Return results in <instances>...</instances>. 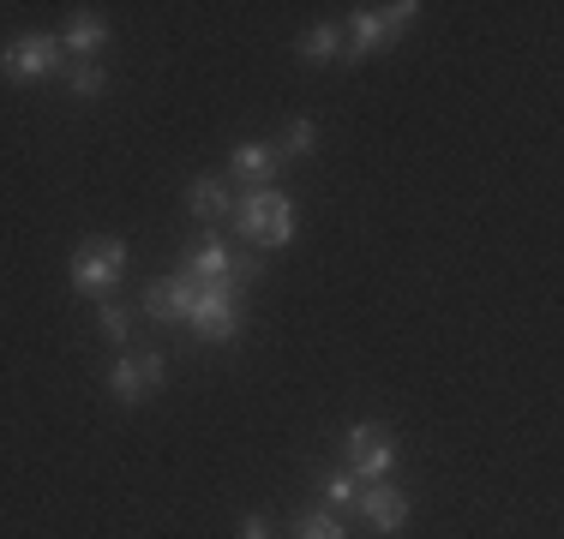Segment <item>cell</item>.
Segmentation results:
<instances>
[{"label": "cell", "mask_w": 564, "mask_h": 539, "mask_svg": "<svg viewBox=\"0 0 564 539\" xmlns=\"http://www.w3.org/2000/svg\"><path fill=\"white\" fill-rule=\"evenodd\" d=\"M193 323L205 342H228V336L240 330V312H235V282H198L193 294Z\"/></svg>", "instance_id": "obj_2"}, {"label": "cell", "mask_w": 564, "mask_h": 539, "mask_svg": "<svg viewBox=\"0 0 564 539\" xmlns=\"http://www.w3.org/2000/svg\"><path fill=\"white\" fill-rule=\"evenodd\" d=\"M397 462V438L384 426H355L348 431V468H355L360 480H384Z\"/></svg>", "instance_id": "obj_5"}, {"label": "cell", "mask_w": 564, "mask_h": 539, "mask_svg": "<svg viewBox=\"0 0 564 539\" xmlns=\"http://www.w3.org/2000/svg\"><path fill=\"white\" fill-rule=\"evenodd\" d=\"M360 509H367V521L379 534H397L402 521H409V504H402V492H391L384 480H372V492H360Z\"/></svg>", "instance_id": "obj_9"}, {"label": "cell", "mask_w": 564, "mask_h": 539, "mask_svg": "<svg viewBox=\"0 0 564 539\" xmlns=\"http://www.w3.org/2000/svg\"><path fill=\"white\" fill-rule=\"evenodd\" d=\"M163 384V354H144V360H120L115 377H109V389L120 402H144V389H156Z\"/></svg>", "instance_id": "obj_8"}, {"label": "cell", "mask_w": 564, "mask_h": 539, "mask_svg": "<svg viewBox=\"0 0 564 539\" xmlns=\"http://www.w3.org/2000/svg\"><path fill=\"white\" fill-rule=\"evenodd\" d=\"M102 36H109V24H102L97 12H78L73 31H66V48H73V54H97V48H102Z\"/></svg>", "instance_id": "obj_12"}, {"label": "cell", "mask_w": 564, "mask_h": 539, "mask_svg": "<svg viewBox=\"0 0 564 539\" xmlns=\"http://www.w3.org/2000/svg\"><path fill=\"white\" fill-rule=\"evenodd\" d=\"M235 168L247 174V180H271L276 151H264V144H240V151H235Z\"/></svg>", "instance_id": "obj_13"}, {"label": "cell", "mask_w": 564, "mask_h": 539, "mask_svg": "<svg viewBox=\"0 0 564 539\" xmlns=\"http://www.w3.org/2000/svg\"><path fill=\"white\" fill-rule=\"evenodd\" d=\"M325 497H330V504H348V497H360V492H355V480H348V474H330L325 480Z\"/></svg>", "instance_id": "obj_19"}, {"label": "cell", "mask_w": 564, "mask_h": 539, "mask_svg": "<svg viewBox=\"0 0 564 539\" xmlns=\"http://www.w3.org/2000/svg\"><path fill=\"white\" fill-rule=\"evenodd\" d=\"M301 539H348V534H343L337 516H306L301 521Z\"/></svg>", "instance_id": "obj_16"}, {"label": "cell", "mask_w": 564, "mask_h": 539, "mask_svg": "<svg viewBox=\"0 0 564 539\" xmlns=\"http://www.w3.org/2000/svg\"><path fill=\"white\" fill-rule=\"evenodd\" d=\"M337 24H318V31H306L301 36V61H325V54H337Z\"/></svg>", "instance_id": "obj_14"}, {"label": "cell", "mask_w": 564, "mask_h": 539, "mask_svg": "<svg viewBox=\"0 0 564 539\" xmlns=\"http://www.w3.org/2000/svg\"><path fill=\"white\" fill-rule=\"evenodd\" d=\"M240 539H271V521H264V516H247V528H240Z\"/></svg>", "instance_id": "obj_20"}, {"label": "cell", "mask_w": 564, "mask_h": 539, "mask_svg": "<svg viewBox=\"0 0 564 539\" xmlns=\"http://www.w3.org/2000/svg\"><path fill=\"white\" fill-rule=\"evenodd\" d=\"M193 282H235V258L223 240H198L193 246Z\"/></svg>", "instance_id": "obj_10"}, {"label": "cell", "mask_w": 564, "mask_h": 539, "mask_svg": "<svg viewBox=\"0 0 564 539\" xmlns=\"http://www.w3.org/2000/svg\"><path fill=\"white\" fill-rule=\"evenodd\" d=\"M127 270V246L120 240H85V246L73 252V288H85V294H109L115 288V276Z\"/></svg>", "instance_id": "obj_3"}, {"label": "cell", "mask_w": 564, "mask_h": 539, "mask_svg": "<svg viewBox=\"0 0 564 539\" xmlns=\"http://www.w3.org/2000/svg\"><path fill=\"white\" fill-rule=\"evenodd\" d=\"M414 12H421L414 0H402V7H384V12H379V7H360L355 24H348V54H355V61H367V54L379 48V43H391L402 24L414 19Z\"/></svg>", "instance_id": "obj_4"}, {"label": "cell", "mask_w": 564, "mask_h": 539, "mask_svg": "<svg viewBox=\"0 0 564 539\" xmlns=\"http://www.w3.org/2000/svg\"><path fill=\"white\" fill-rule=\"evenodd\" d=\"M240 234L252 240V246H289L294 240V205L282 193H252V198H240Z\"/></svg>", "instance_id": "obj_1"}, {"label": "cell", "mask_w": 564, "mask_h": 539, "mask_svg": "<svg viewBox=\"0 0 564 539\" xmlns=\"http://www.w3.org/2000/svg\"><path fill=\"white\" fill-rule=\"evenodd\" d=\"M102 330H109V342H127V312L115 300H102Z\"/></svg>", "instance_id": "obj_18"}, {"label": "cell", "mask_w": 564, "mask_h": 539, "mask_svg": "<svg viewBox=\"0 0 564 539\" xmlns=\"http://www.w3.org/2000/svg\"><path fill=\"white\" fill-rule=\"evenodd\" d=\"M313 144H318V132H313V120H294V127H289V132H282V151H294V156H301V151H313Z\"/></svg>", "instance_id": "obj_15"}, {"label": "cell", "mask_w": 564, "mask_h": 539, "mask_svg": "<svg viewBox=\"0 0 564 539\" xmlns=\"http://www.w3.org/2000/svg\"><path fill=\"white\" fill-rule=\"evenodd\" d=\"M186 205H193V216H205V222H210V216L228 210V186L223 180H193V186H186Z\"/></svg>", "instance_id": "obj_11"}, {"label": "cell", "mask_w": 564, "mask_h": 539, "mask_svg": "<svg viewBox=\"0 0 564 539\" xmlns=\"http://www.w3.org/2000/svg\"><path fill=\"white\" fill-rule=\"evenodd\" d=\"M193 294H198V282H193V276L151 282V288H144V312L163 318V323H186V318H193Z\"/></svg>", "instance_id": "obj_7"}, {"label": "cell", "mask_w": 564, "mask_h": 539, "mask_svg": "<svg viewBox=\"0 0 564 539\" xmlns=\"http://www.w3.org/2000/svg\"><path fill=\"white\" fill-rule=\"evenodd\" d=\"M73 90L78 97H102V66H73Z\"/></svg>", "instance_id": "obj_17"}, {"label": "cell", "mask_w": 564, "mask_h": 539, "mask_svg": "<svg viewBox=\"0 0 564 539\" xmlns=\"http://www.w3.org/2000/svg\"><path fill=\"white\" fill-rule=\"evenodd\" d=\"M61 66V43L55 36H19L7 54H0V73L7 78H43Z\"/></svg>", "instance_id": "obj_6"}]
</instances>
